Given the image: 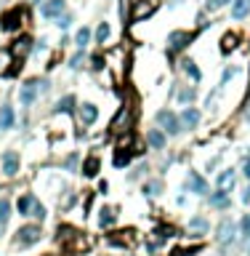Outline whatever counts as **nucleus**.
Masks as SVG:
<instances>
[{
	"instance_id": "f257e3e1",
	"label": "nucleus",
	"mask_w": 250,
	"mask_h": 256,
	"mask_svg": "<svg viewBox=\"0 0 250 256\" xmlns=\"http://www.w3.org/2000/svg\"><path fill=\"white\" fill-rule=\"evenodd\" d=\"M40 238H43L40 224H24V227H19L16 238H13V246L16 248H29V246L40 243Z\"/></svg>"
},
{
	"instance_id": "f03ea898",
	"label": "nucleus",
	"mask_w": 250,
	"mask_h": 256,
	"mask_svg": "<svg viewBox=\"0 0 250 256\" xmlns=\"http://www.w3.org/2000/svg\"><path fill=\"white\" fill-rule=\"evenodd\" d=\"M237 222L229 219V216H224L221 222H218V227H216V243L218 246H226V243H234L237 240Z\"/></svg>"
},
{
	"instance_id": "7ed1b4c3",
	"label": "nucleus",
	"mask_w": 250,
	"mask_h": 256,
	"mask_svg": "<svg viewBox=\"0 0 250 256\" xmlns=\"http://www.w3.org/2000/svg\"><path fill=\"white\" fill-rule=\"evenodd\" d=\"M157 123H160V128L165 131V136H178L181 134V120H178V115L173 110H160L157 112Z\"/></svg>"
},
{
	"instance_id": "20e7f679",
	"label": "nucleus",
	"mask_w": 250,
	"mask_h": 256,
	"mask_svg": "<svg viewBox=\"0 0 250 256\" xmlns=\"http://www.w3.org/2000/svg\"><path fill=\"white\" fill-rule=\"evenodd\" d=\"M37 96H40V83L37 80H27L19 88V104L21 107H32L37 102Z\"/></svg>"
},
{
	"instance_id": "39448f33",
	"label": "nucleus",
	"mask_w": 250,
	"mask_h": 256,
	"mask_svg": "<svg viewBox=\"0 0 250 256\" xmlns=\"http://www.w3.org/2000/svg\"><path fill=\"white\" fill-rule=\"evenodd\" d=\"M0 166H3V174L8 176V179H13V176L19 174V168H21L19 152H16V150H5L3 158H0Z\"/></svg>"
},
{
	"instance_id": "423d86ee",
	"label": "nucleus",
	"mask_w": 250,
	"mask_h": 256,
	"mask_svg": "<svg viewBox=\"0 0 250 256\" xmlns=\"http://www.w3.org/2000/svg\"><path fill=\"white\" fill-rule=\"evenodd\" d=\"M184 190H189L192 195H208V182H205V176L197 174V171H189L186 174V182H184Z\"/></svg>"
},
{
	"instance_id": "0eeeda50",
	"label": "nucleus",
	"mask_w": 250,
	"mask_h": 256,
	"mask_svg": "<svg viewBox=\"0 0 250 256\" xmlns=\"http://www.w3.org/2000/svg\"><path fill=\"white\" fill-rule=\"evenodd\" d=\"M178 120H181V128H184V131H192V128H197V126H200L202 112L197 110V107H184L181 115H178Z\"/></svg>"
},
{
	"instance_id": "6e6552de",
	"label": "nucleus",
	"mask_w": 250,
	"mask_h": 256,
	"mask_svg": "<svg viewBox=\"0 0 250 256\" xmlns=\"http://www.w3.org/2000/svg\"><path fill=\"white\" fill-rule=\"evenodd\" d=\"M189 40H192V35H189V32H184V29H176V32H170V35H168V51H170V53L184 51L186 45H189Z\"/></svg>"
},
{
	"instance_id": "1a4fd4ad",
	"label": "nucleus",
	"mask_w": 250,
	"mask_h": 256,
	"mask_svg": "<svg viewBox=\"0 0 250 256\" xmlns=\"http://www.w3.org/2000/svg\"><path fill=\"white\" fill-rule=\"evenodd\" d=\"M64 8H67V0H45V3L40 5V16L59 19L61 13H64Z\"/></svg>"
},
{
	"instance_id": "9d476101",
	"label": "nucleus",
	"mask_w": 250,
	"mask_h": 256,
	"mask_svg": "<svg viewBox=\"0 0 250 256\" xmlns=\"http://www.w3.org/2000/svg\"><path fill=\"white\" fill-rule=\"evenodd\" d=\"M77 118H80L83 126H93V123L99 120V107H96V104H91V102L80 104V110H77Z\"/></svg>"
},
{
	"instance_id": "9b49d317",
	"label": "nucleus",
	"mask_w": 250,
	"mask_h": 256,
	"mask_svg": "<svg viewBox=\"0 0 250 256\" xmlns=\"http://www.w3.org/2000/svg\"><path fill=\"white\" fill-rule=\"evenodd\" d=\"M186 230H189V235L200 238V235H205V232L210 230V222H208L202 214H197V216H192V219H189V224H186Z\"/></svg>"
},
{
	"instance_id": "f8f14e48",
	"label": "nucleus",
	"mask_w": 250,
	"mask_h": 256,
	"mask_svg": "<svg viewBox=\"0 0 250 256\" xmlns=\"http://www.w3.org/2000/svg\"><path fill=\"white\" fill-rule=\"evenodd\" d=\"M146 144H149L152 150H165V144H168L165 131L162 128H149L146 131Z\"/></svg>"
},
{
	"instance_id": "ddd939ff",
	"label": "nucleus",
	"mask_w": 250,
	"mask_h": 256,
	"mask_svg": "<svg viewBox=\"0 0 250 256\" xmlns=\"http://www.w3.org/2000/svg\"><path fill=\"white\" fill-rule=\"evenodd\" d=\"M208 203H210V208H218V211H224V208L232 206V200H229V192H226V190H216V192H210Z\"/></svg>"
},
{
	"instance_id": "4468645a",
	"label": "nucleus",
	"mask_w": 250,
	"mask_h": 256,
	"mask_svg": "<svg viewBox=\"0 0 250 256\" xmlns=\"http://www.w3.org/2000/svg\"><path fill=\"white\" fill-rule=\"evenodd\" d=\"M234 182H237V174H234V168H224L221 174L216 176V184H218V190H226V192H232Z\"/></svg>"
},
{
	"instance_id": "2eb2a0df",
	"label": "nucleus",
	"mask_w": 250,
	"mask_h": 256,
	"mask_svg": "<svg viewBox=\"0 0 250 256\" xmlns=\"http://www.w3.org/2000/svg\"><path fill=\"white\" fill-rule=\"evenodd\" d=\"M35 203H37V198L32 195V192L21 195V198L16 200V211H19V216H32V208H35Z\"/></svg>"
},
{
	"instance_id": "dca6fc26",
	"label": "nucleus",
	"mask_w": 250,
	"mask_h": 256,
	"mask_svg": "<svg viewBox=\"0 0 250 256\" xmlns=\"http://www.w3.org/2000/svg\"><path fill=\"white\" fill-rule=\"evenodd\" d=\"M250 16V0H232V19L242 21Z\"/></svg>"
},
{
	"instance_id": "f3484780",
	"label": "nucleus",
	"mask_w": 250,
	"mask_h": 256,
	"mask_svg": "<svg viewBox=\"0 0 250 256\" xmlns=\"http://www.w3.org/2000/svg\"><path fill=\"white\" fill-rule=\"evenodd\" d=\"M13 123H16V112H13V107L3 104V107H0V131L13 128Z\"/></svg>"
},
{
	"instance_id": "a211bd4d",
	"label": "nucleus",
	"mask_w": 250,
	"mask_h": 256,
	"mask_svg": "<svg viewBox=\"0 0 250 256\" xmlns=\"http://www.w3.org/2000/svg\"><path fill=\"white\" fill-rule=\"evenodd\" d=\"M0 21H3V24H0L3 29H8V32H13V29H19V24H21V11H19V8H11V11L5 13L3 19H0Z\"/></svg>"
},
{
	"instance_id": "6ab92c4d",
	"label": "nucleus",
	"mask_w": 250,
	"mask_h": 256,
	"mask_svg": "<svg viewBox=\"0 0 250 256\" xmlns=\"http://www.w3.org/2000/svg\"><path fill=\"white\" fill-rule=\"evenodd\" d=\"M181 69H184V75H186V77H192V83H200V80H202L200 67L194 64L192 59H184V61H181Z\"/></svg>"
},
{
	"instance_id": "aec40b11",
	"label": "nucleus",
	"mask_w": 250,
	"mask_h": 256,
	"mask_svg": "<svg viewBox=\"0 0 250 256\" xmlns=\"http://www.w3.org/2000/svg\"><path fill=\"white\" fill-rule=\"evenodd\" d=\"M91 43V29L88 27H80L75 32V45H77V51H85V45Z\"/></svg>"
},
{
	"instance_id": "412c9836",
	"label": "nucleus",
	"mask_w": 250,
	"mask_h": 256,
	"mask_svg": "<svg viewBox=\"0 0 250 256\" xmlns=\"http://www.w3.org/2000/svg\"><path fill=\"white\" fill-rule=\"evenodd\" d=\"M83 174L88 176V179H93V176L99 174V158H96V155H91V158H85V163H83Z\"/></svg>"
},
{
	"instance_id": "4be33fe9",
	"label": "nucleus",
	"mask_w": 250,
	"mask_h": 256,
	"mask_svg": "<svg viewBox=\"0 0 250 256\" xmlns=\"http://www.w3.org/2000/svg\"><path fill=\"white\" fill-rule=\"evenodd\" d=\"M11 222V200L8 198H0V227Z\"/></svg>"
},
{
	"instance_id": "5701e85b",
	"label": "nucleus",
	"mask_w": 250,
	"mask_h": 256,
	"mask_svg": "<svg viewBox=\"0 0 250 256\" xmlns=\"http://www.w3.org/2000/svg\"><path fill=\"white\" fill-rule=\"evenodd\" d=\"M194 99H197V91L189 88V85H184V88L178 91V102H181V104H189V107H192Z\"/></svg>"
},
{
	"instance_id": "b1692460",
	"label": "nucleus",
	"mask_w": 250,
	"mask_h": 256,
	"mask_svg": "<svg viewBox=\"0 0 250 256\" xmlns=\"http://www.w3.org/2000/svg\"><path fill=\"white\" fill-rule=\"evenodd\" d=\"M99 224H101V227H112V224H115V211H112V208H101V211H99Z\"/></svg>"
},
{
	"instance_id": "393cba45",
	"label": "nucleus",
	"mask_w": 250,
	"mask_h": 256,
	"mask_svg": "<svg viewBox=\"0 0 250 256\" xmlns=\"http://www.w3.org/2000/svg\"><path fill=\"white\" fill-rule=\"evenodd\" d=\"M72 107H75V96L69 94L64 99H59V104L53 107V112H72Z\"/></svg>"
},
{
	"instance_id": "a878e982",
	"label": "nucleus",
	"mask_w": 250,
	"mask_h": 256,
	"mask_svg": "<svg viewBox=\"0 0 250 256\" xmlns=\"http://www.w3.org/2000/svg\"><path fill=\"white\" fill-rule=\"evenodd\" d=\"M237 230H240L242 240H250V211H248V214H242V219H240V224H237Z\"/></svg>"
},
{
	"instance_id": "bb28decb",
	"label": "nucleus",
	"mask_w": 250,
	"mask_h": 256,
	"mask_svg": "<svg viewBox=\"0 0 250 256\" xmlns=\"http://www.w3.org/2000/svg\"><path fill=\"white\" fill-rule=\"evenodd\" d=\"M160 192H162V182H157V179H152V182H144V195L154 198V195H160Z\"/></svg>"
},
{
	"instance_id": "cd10ccee",
	"label": "nucleus",
	"mask_w": 250,
	"mask_h": 256,
	"mask_svg": "<svg viewBox=\"0 0 250 256\" xmlns=\"http://www.w3.org/2000/svg\"><path fill=\"white\" fill-rule=\"evenodd\" d=\"M128 163H130V152H125V150H117V152H115V166H117V168L128 166Z\"/></svg>"
},
{
	"instance_id": "c85d7f7f",
	"label": "nucleus",
	"mask_w": 250,
	"mask_h": 256,
	"mask_svg": "<svg viewBox=\"0 0 250 256\" xmlns=\"http://www.w3.org/2000/svg\"><path fill=\"white\" fill-rule=\"evenodd\" d=\"M107 37H109V24L101 21V24L96 27V43H107Z\"/></svg>"
},
{
	"instance_id": "c756f323",
	"label": "nucleus",
	"mask_w": 250,
	"mask_h": 256,
	"mask_svg": "<svg viewBox=\"0 0 250 256\" xmlns=\"http://www.w3.org/2000/svg\"><path fill=\"white\" fill-rule=\"evenodd\" d=\"M232 0H205V8L208 11H218V8H224V5H229Z\"/></svg>"
},
{
	"instance_id": "7c9ffc66",
	"label": "nucleus",
	"mask_w": 250,
	"mask_h": 256,
	"mask_svg": "<svg viewBox=\"0 0 250 256\" xmlns=\"http://www.w3.org/2000/svg\"><path fill=\"white\" fill-rule=\"evenodd\" d=\"M45 216H48V214H45V206L40 203V200H37V203H35V208H32V219H37V222H43Z\"/></svg>"
},
{
	"instance_id": "2f4dec72",
	"label": "nucleus",
	"mask_w": 250,
	"mask_h": 256,
	"mask_svg": "<svg viewBox=\"0 0 250 256\" xmlns=\"http://www.w3.org/2000/svg\"><path fill=\"white\" fill-rule=\"evenodd\" d=\"M56 27L59 29H69L72 27V16H69V13H61V16L56 19Z\"/></svg>"
},
{
	"instance_id": "473e14b6",
	"label": "nucleus",
	"mask_w": 250,
	"mask_h": 256,
	"mask_svg": "<svg viewBox=\"0 0 250 256\" xmlns=\"http://www.w3.org/2000/svg\"><path fill=\"white\" fill-rule=\"evenodd\" d=\"M83 61H85V51H77L72 59H69V67L77 69V67H83Z\"/></svg>"
},
{
	"instance_id": "72a5a7b5",
	"label": "nucleus",
	"mask_w": 250,
	"mask_h": 256,
	"mask_svg": "<svg viewBox=\"0 0 250 256\" xmlns=\"http://www.w3.org/2000/svg\"><path fill=\"white\" fill-rule=\"evenodd\" d=\"M234 75H237V67H226L224 75H221V85H226V83H229V77H234Z\"/></svg>"
},
{
	"instance_id": "f704fd0d",
	"label": "nucleus",
	"mask_w": 250,
	"mask_h": 256,
	"mask_svg": "<svg viewBox=\"0 0 250 256\" xmlns=\"http://www.w3.org/2000/svg\"><path fill=\"white\" fill-rule=\"evenodd\" d=\"M242 176H245V179L250 182V158L242 160Z\"/></svg>"
},
{
	"instance_id": "c9c22d12",
	"label": "nucleus",
	"mask_w": 250,
	"mask_h": 256,
	"mask_svg": "<svg viewBox=\"0 0 250 256\" xmlns=\"http://www.w3.org/2000/svg\"><path fill=\"white\" fill-rule=\"evenodd\" d=\"M242 203H245V206H250V184H248L245 190H242Z\"/></svg>"
},
{
	"instance_id": "e433bc0d",
	"label": "nucleus",
	"mask_w": 250,
	"mask_h": 256,
	"mask_svg": "<svg viewBox=\"0 0 250 256\" xmlns=\"http://www.w3.org/2000/svg\"><path fill=\"white\" fill-rule=\"evenodd\" d=\"M178 3H181V0H168V5H178Z\"/></svg>"
},
{
	"instance_id": "4c0bfd02",
	"label": "nucleus",
	"mask_w": 250,
	"mask_h": 256,
	"mask_svg": "<svg viewBox=\"0 0 250 256\" xmlns=\"http://www.w3.org/2000/svg\"><path fill=\"white\" fill-rule=\"evenodd\" d=\"M245 118L250 120V102H248V110H245Z\"/></svg>"
},
{
	"instance_id": "58836bf2",
	"label": "nucleus",
	"mask_w": 250,
	"mask_h": 256,
	"mask_svg": "<svg viewBox=\"0 0 250 256\" xmlns=\"http://www.w3.org/2000/svg\"><path fill=\"white\" fill-rule=\"evenodd\" d=\"M32 3H40V0H32Z\"/></svg>"
}]
</instances>
